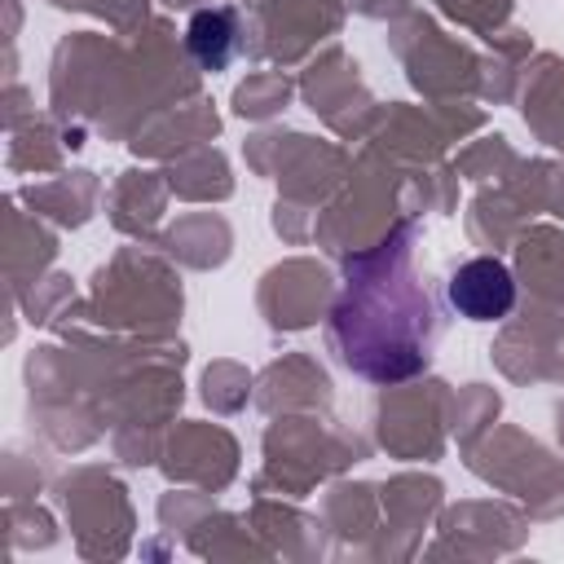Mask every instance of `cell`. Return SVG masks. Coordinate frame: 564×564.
<instances>
[{
	"label": "cell",
	"mask_w": 564,
	"mask_h": 564,
	"mask_svg": "<svg viewBox=\"0 0 564 564\" xmlns=\"http://www.w3.org/2000/svg\"><path fill=\"white\" fill-rule=\"evenodd\" d=\"M185 44L194 53V62L203 70H220L234 48H238V26H234V13L229 9H203L189 18V31H185Z\"/></svg>",
	"instance_id": "obj_2"
},
{
	"label": "cell",
	"mask_w": 564,
	"mask_h": 564,
	"mask_svg": "<svg viewBox=\"0 0 564 564\" xmlns=\"http://www.w3.org/2000/svg\"><path fill=\"white\" fill-rule=\"evenodd\" d=\"M449 304L467 317V322H498L511 313L516 304V282H511V269L494 256H476L467 264H458L449 273Z\"/></svg>",
	"instance_id": "obj_1"
}]
</instances>
